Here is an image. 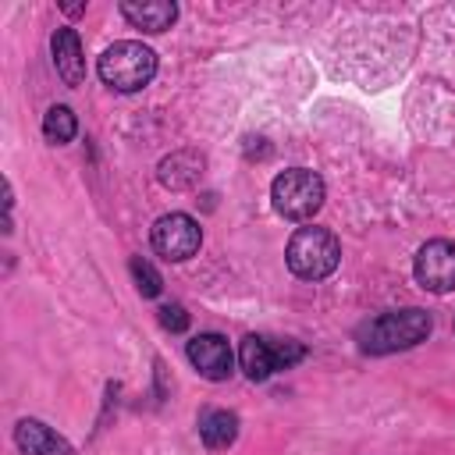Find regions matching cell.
<instances>
[{"label": "cell", "mask_w": 455, "mask_h": 455, "mask_svg": "<svg viewBox=\"0 0 455 455\" xmlns=\"http://www.w3.org/2000/svg\"><path fill=\"white\" fill-rule=\"evenodd\" d=\"M434 320L427 309H391V313H380L373 320H366L355 338H359V348L366 355H387V352H398V348H412L419 341H427Z\"/></svg>", "instance_id": "1"}, {"label": "cell", "mask_w": 455, "mask_h": 455, "mask_svg": "<svg viewBox=\"0 0 455 455\" xmlns=\"http://www.w3.org/2000/svg\"><path fill=\"white\" fill-rule=\"evenodd\" d=\"M284 259H288V270L302 281H323L338 270L341 263V245L334 238V231L327 228H295V235L288 238V249H284Z\"/></svg>", "instance_id": "2"}, {"label": "cell", "mask_w": 455, "mask_h": 455, "mask_svg": "<svg viewBox=\"0 0 455 455\" xmlns=\"http://www.w3.org/2000/svg\"><path fill=\"white\" fill-rule=\"evenodd\" d=\"M103 85L117 89V92H139L153 82L156 75V53L135 39H121L114 46H107L100 53V64H96Z\"/></svg>", "instance_id": "3"}, {"label": "cell", "mask_w": 455, "mask_h": 455, "mask_svg": "<svg viewBox=\"0 0 455 455\" xmlns=\"http://www.w3.org/2000/svg\"><path fill=\"white\" fill-rule=\"evenodd\" d=\"M270 203L288 220H306L323 206V178L309 167H288L270 185Z\"/></svg>", "instance_id": "4"}, {"label": "cell", "mask_w": 455, "mask_h": 455, "mask_svg": "<svg viewBox=\"0 0 455 455\" xmlns=\"http://www.w3.org/2000/svg\"><path fill=\"white\" fill-rule=\"evenodd\" d=\"M149 242H153V249H156L164 259L181 263V259H188V256L199 252V245H203V228H199L188 213H164V217L153 224Z\"/></svg>", "instance_id": "5"}, {"label": "cell", "mask_w": 455, "mask_h": 455, "mask_svg": "<svg viewBox=\"0 0 455 455\" xmlns=\"http://www.w3.org/2000/svg\"><path fill=\"white\" fill-rule=\"evenodd\" d=\"M412 274L416 281L434 291V295H444L455 288V242L448 238H430L427 245H419L416 259H412Z\"/></svg>", "instance_id": "6"}, {"label": "cell", "mask_w": 455, "mask_h": 455, "mask_svg": "<svg viewBox=\"0 0 455 455\" xmlns=\"http://www.w3.org/2000/svg\"><path fill=\"white\" fill-rule=\"evenodd\" d=\"M185 355H188V363L196 366V373L206 377V380H228V377H231L235 352H231L228 338L217 334V331L196 334V338L185 345Z\"/></svg>", "instance_id": "7"}, {"label": "cell", "mask_w": 455, "mask_h": 455, "mask_svg": "<svg viewBox=\"0 0 455 455\" xmlns=\"http://www.w3.org/2000/svg\"><path fill=\"white\" fill-rule=\"evenodd\" d=\"M206 174V156L196 153V149H178L171 156H164L156 164V181L171 192H185V188H196Z\"/></svg>", "instance_id": "8"}, {"label": "cell", "mask_w": 455, "mask_h": 455, "mask_svg": "<svg viewBox=\"0 0 455 455\" xmlns=\"http://www.w3.org/2000/svg\"><path fill=\"white\" fill-rule=\"evenodd\" d=\"M50 53H53V68L64 78V85H82L85 78V57H82V39L71 25L57 28L50 39Z\"/></svg>", "instance_id": "9"}, {"label": "cell", "mask_w": 455, "mask_h": 455, "mask_svg": "<svg viewBox=\"0 0 455 455\" xmlns=\"http://www.w3.org/2000/svg\"><path fill=\"white\" fill-rule=\"evenodd\" d=\"M121 14L139 28V32H167L171 25H174V18H178V4H171V0H124L121 4Z\"/></svg>", "instance_id": "10"}, {"label": "cell", "mask_w": 455, "mask_h": 455, "mask_svg": "<svg viewBox=\"0 0 455 455\" xmlns=\"http://www.w3.org/2000/svg\"><path fill=\"white\" fill-rule=\"evenodd\" d=\"M14 444L25 451V455H75L71 444L64 437H57L46 423L39 419H18L14 427Z\"/></svg>", "instance_id": "11"}, {"label": "cell", "mask_w": 455, "mask_h": 455, "mask_svg": "<svg viewBox=\"0 0 455 455\" xmlns=\"http://www.w3.org/2000/svg\"><path fill=\"white\" fill-rule=\"evenodd\" d=\"M199 437L210 451L231 448L238 437V416L231 409H203L199 412Z\"/></svg>", "instance_id": "12"}, {"label": "cell", "mask_w": 455, "mask_h": 455, "mask_svg": "<svg viewBox=\"0 0 455 455\" xmlns=\"http://www.w3.org/2000/svg\"><path fill=\"white\" fill-rule=\"evenodd\" d=\"M238 363L245 370L249 380H267L270 373H277V359H274V341L270 338H259V334H249L242 338V348H238Z\"/></svg>", "instance_id": "13"}, {"label": "cell", "mask_w": 455, "mask_h": 455, "mask_svg": "<svg viewBox=\"0 0 455 455\" xmlns=\"http://www.w3.org/2000/svg\"><path fill=\"white\" fill-rule=\"evenodd\" d=\"M75 132H78V121H75V110H71V107L53 103V107L43 114V135H46V142H53V146L71 142Z\"/></svg>", "instance_id": "14"}, {"label": "cell", "mask_w": 455, "mask_h": 455, "mask_svg": "<svg viewBox=\"0 0 455 455\" xmlns=\"http://www.w3.org/2000/svg\"><path fill=\"white\" fill-rule=\"evenodd\" d=\"M128 270H132V281H135V288H139V295H142V299H156V295L164 291V277L156 274V267H153L149 259L132 256Z\"/></svg>", "instance_id": "15"}, {"label": "cell", "mask_w": 455, "mask_h": 455, "mask_svg": "<svg viewBox=\"0 0 455 455\" xmlns=\"http://www.w3.org/2000/svg\"><path fill=\"white\" fill-rule=\"evenodd\" d=\"M156 320H160V327L171 331V334L188 331V313H185L181 302H167V306H160V309H156Z\"/></svg>", "instance_id": "16"}, {"label": "cell", "mask_w": 455, "mask_h": 455, "mask_svg": "<svg viewBox=\"0 0 455 455\" xmlns=\"http://www.w3.org/2000/svg\"><path fill=\"white\" fill-rule=\"evenodd\" d=\"M274 359H277V370H291L299 359H306V345L284 338V341H274Z\"/></svg>", "instance_id": "17"}]
</instances>
